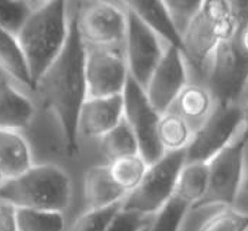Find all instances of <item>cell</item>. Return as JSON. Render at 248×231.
I'll list each match as a JSON object with an SVG mask.
<instances>
[{
  "label": "cell",
  "instance_id": "cell-1",
  "mask_svg": "<svg viewBox=\"0 0 248 231\" xmlns=\"http://www.w3.org/2000/svg\"><path fill=\"white\" fill-rule=\"evenodd\" d=\"M79 4L71 15L68 42L46 73L36 83V92L45 108L58 118L69 155L79 152V116L88 99L86 91V45L78 26Z\"/></svg>",
  "mask_w": 248,
  "mask_h": 231
},
{
  "label": "cell",
  "instance_id": "cell-2",
  "mask_svg": "<svg viewBox=\"0 0 248 231\" xmlns=\"http://www.w3.org/2000/svg\"><path fill=\"white\" fill-rule=\"evenodd\" d=\"M69 28L71 15H68L66 1H42L33 7L32 15L17 34L35 89L40 78L62 53L68 42Z\"/></svg>",
  "mask_w": 248,
  "mask_h": 231
},
{
  "label": "cell",
  "instance_id": "cell-3",
  "mask_svg": "<svg viewBox=\"0 0 248 231\" xmlns=\"http://www.w3.org/2000/svg\"><path fill=\"white\" fill-rule=\"evenodd\" d=\"M72 197L68 172L53 164L33 165L20 177L4 180L0 187V201L16 208H32L63 213Z\"/></svg>",
  "mask_w": 248,
  "mask_h": 231
},
{
  "label": "cell",
  "instance_id": "cell-4",
  "mask_svg": "<svg viewBox=\"0 0 248 231\" xmlns=\"http://www.w3.org/2000/svg\"><path fill=\"white\" fill-rule=\"evenodd\" d=\"M237 28L231 1H202L200 12L182 34L184 58L197 70H208L217 49L235 36Z\"/></svg>",
  "mask_w": 248,
  "mask_h": 231
},
{
  "label": "cell",
  "instance_id": "cell-5",
  "mask_svg": "<svg viewBox=\"0 0 248 231\" xmlns=\"http://www.w3.org/2000/svg\"><path fill=\"white\" fill-rule=\"evenodd\" d=\"M186 163V149L167 152L158 163L149 165L142 182L129 193L122 210L143 215H156L175 196L179 174Z\"/></svg>",
  "mask_w": 248,
  "mask_h": 231
},
{
  "label": "cell",
  "instance_id": "cell-6",
  "mask_svg": "<svg viewBox=\"0 0 248 231\" xmlns=\"http://www.w3.org/2000/svg\"><path fill=\"white\" fill-rule=\"evenodd\" d=\"M248 141L243 132L238 135L214 158L208 161L210 184L205 197L192 210H200L208 205L232 207L244 185L247 168Z\"/></svg>",
  "mask_w": 248,
  "mask_h": 231
},
{
  "label": "cell",
  "instance_id": "cell-7",
  "mask_svg": "<svg viewBox=\"0 0 248 231\" xmlns=\"http://www.w3.org/2000/svg\"><path fill=\"white\" fill-rule=\"evenodd\" d=\"M241 128V103H217L211 115L194 132L186 148V163H208L238 135Z\"/></svg>",
  "mask_w": 248,
  "mask_h": 231
},
{
  "label": "cell",
  "instance_id": "cell-8",
  "mask_svg": "<svg viewBox=\"0 0 248 231\" xmlns=\"http://www.w3.org/2000/svg\"><path fill=\"white\" fill-rule=\"evenodd\" d=\"M124 118L138 141L142 158L149 165L158 163L167 154L158 138L161 114L152 106L145 89L131 75L124 91Z\"/></svg>",
  "mask_w": 248,
  "mask_h": 231
},
{
  "label": "cell",
  "instance_id": "cell-9",
  "mask_svg": "<svg viewBox=\"0 0 248 231\" xmlns=\"http://www.w3.org/2000/svg\"><path fill=\"white\" fill-rule=\"evenodd\" d=\"M78 26L86 46L116 49L126 39V7L108 1L79 3Z\"/></svg>",
  "mask_w": 248,
  "mask_h": 231
},
{
  "label": "cell",
  "instance_id": "cell-10",
  "mask_svg": "<svg viewBox=\"0 0 248 231\" xmlns=\"http://www.w3.org/2000/svg\"><path fill=\"white\" fill-rule=\"evenodd\" d=\"M208 88L217 103L240 102L248 85V59L240 52L234 37L214 53L208 67Z\"/></svg>",
  "mask_w": 248,
  "mask_h": 231
},
{
  "label": "cell",
  "instance_id": "cell-11",
  "mask_svg": "<svg viewBox=\"0 0 248 231\" xmlns=\"http://www.w3.org/2000/svg\"><path fill=\"white\" fill-rule=\"evenodd\" d=\"M126 39H125V59L129 75L145 89L156 66L164 58L165 49L159 37L154 33L141 17L126 4Z\"/></svg>",
  "mask_w": 248,
  "mask_h": 231
},
{
  "label": "cell",
  "instance_id": "cell-12",
  "mask_svg": "<svg viewBox=\"0 0 248 231\" xmlns=\"http://www.w3.org/2000/svg\"><path fill=\"white\" fill-rule=\"evenodd\" d=\"M86 91L88 98L124 95L129 78L125 56L118 49L86 46Z\"/></svg>",
  "mask_w": 248,
  "mask_h": 231
},
{
  "label": "cell",
  "instance_id": "cell-13",
  "mask_svg": "<svg viewBox=\"0 0 248 231\" xmlns=\"http://www.w3.org/2000/svg\"><path fill=\"white\" fill-rule=\"evenodd\" d=\"M186 85L188 72L185 58L178 48L168 46L164 58L152 73L145 92L152 106L162 115L171 111V106L175 105L178 97Z\"/></svg>",
  "mask_w": 248,
  "mask_h": 231
},
{
  "label": "cell",
  "instance_id": "cell-14",
  "mask_svg": "<svg viewBox=\"0 0 248 231\" xmlns=\"http://www.w3.org/2000/svg\"><path fill=\"white\" fill-rule=\"evenodd\" d=\"M124 121V95L88 98L79 116V133L88 138H102Z\"/></svg>",
  "mask_w": 248,
  "mask_h": 231
},
{
  "label": "cell",
  "instance_id": "cell-15",
  "mask_svg": "<svg viewBox=\"0 0 248 231\" xmlns=\"http://www.w3.org/2000/svg\"><path fill=\"white\" fill-rule=\"evenodd\" d=\"M83 194L88 210H99L124 202L126 193L115 182L109 164L93 165L85 171Z\"/></svg>",
  "mask_w": 248,
  "mask_h": 231
},
{
  "label": "cell",
  "instance_id": "cell-16",
  "mask_svg": "<svg viewBox=\"0 0 248 231\" xmlns=\"http://www.w3.org/2000/svg\"><path fill=\"white\" fill-rule=\"evenodd\" d=\"M33 116L32 100L0 76V130L20 131L31 125Z\"/></svg>",
  "mask_w": 248,
  "mask_h": 231
},
{
  "label": "cell",
  "instance_id": "cell-17",
  "mask_svg": "<svg viewBox=\"0 0 248 231\" xmlns=\"http://www.w3.org/2000/svg\"><path fill=\"white\" fill-rule=\"evenodd\" d=\"M125 4L134 10L141 20L152 31L156 33L159 39H164L168 46L178 48L181 52L184 49L182 36L177 29L167 6L164 1L158 0H134L125 1Z\"/></svg>",
  "mask_w": 248,
  "mask_h": 231
},
{
  "label": "cell",
  "instance_id": "cell-18",
  "mask_svg": "<svg viewBox=\"0 0 248 231\" xmlns=\"http://www.w3.org/2000/svg\"><path fill=\"white\" fill-rule=\"evenodd\" d=\"M31 147L19 131L0 130V174L4 180L20 177L33 166Z\"/></svg>",
  "mask_w": 248,
  "mask_h": 231
},
{
  "label": "cell",
  "instance_id": "cell-19",
  "mask_svg": "<svg viewBox=\"0 0 248 231\" xmlns=\"http://www.w3.org/2000/svg\"><path fill=\"white\" fill-rule=\"evenodd\" d=\"M0 67L19 83L35 91V83L17 37L3 28H0Z\"/></svg>",
  "mask_w": 248,
  "mask_h": 231
},
{
  "label": "cell",
  "instance_id": "cell-20",
  "mask_svg": "<svg viewBox=\"0 0 248 231\" xmlns=\"http://www.w3.org/2000/svg\"><path fill=\"white\" fill-rule=\"evenodd\" d=\"M210 184L208 163H185L177 182L175 197L185 201L191 210L205 197Z\"/></svg>",
  "mask_w": 248,
  "mask_h": 231
},
{
  "label": "cell",
  "instance_id": "cell-21",
  "mask_svg": "<svg viewBox=\"0 0 248 231\" xmlns=\"http://www.w3.org/2000/svg\"><path fill=\"white\" fill-rule=\"evenodd\" d=\"M177 112L189 124L191 121H201V124L211 115L215 108V98L208 86L198 83H188L178 97Z\"/></svg>",
  "mask_w": 248,
  "mask_h": 231
},
{
  "label": "cell",
  "instance_id": "cell-22",
  "mask_svg": "<svg viewBox=\"0 0 248 231\" xmlns=\"http://www.w3.org/2000/svg\"><path fill=\"white\" fill-rule=\"evenodd\" d=\"M195 130L177 111H168L161 115L158 124V138L165 152L186 149L192 141Z\"/></svg>",
  "mask_w": 248,
  "mask_h": 231
},
{
  "label": "cell",
  "instance_id": "cell-23",
  "mask_svg": "<svg viewBox=\"0 0 248 231\" xmlns=\"http://www.w3.org/2000/svg\"><path fill=\"white\" fill-rule=\"evenodd\" d=\"M101 151L109 163L140 154L138 141L125 118L116 128L101 138Z\"/></svg>",
  "mask_w": 248,
  "mask_h": 231
},
{
  "label": "cell",
  "instance_id": "cell-24",
  "mask_svg": "<svg viewBox=\"0 0 248 231\" xmlns=\"http://www.w3.org/2000/svg\"><path fill=\"white\" fill-rule=\"evenodd\" d=\"M148 168L149 164L142 158L141 154L109 163V169L115 182L126 193V196L140 187Z\"/></svg>",
  "mask_w": 248,
  "mask_h": 231
},
{
  "label": "cell",
  "instance_id": "cell-25",
  "mask_svg": "<svg viewBox=\"0 0 248 231\" xmlns=\"http://www.w3.org/2000/svg\"><path fill=\"white\" fill-rule=\"evenodd\" d=\"M19 231H63L65 217L61 211L17 208Z\"/></svg>",
  "mask_w": 248,
  "mask_h": 231
},
{
  "label": "cell",
  "instance_id": "cell-26",
  "mask_svg": "<svg viewBox=\"0 0 248 231\" xmlns=\"http://www.w3.org/2000/svg\"><path fill=\"white\" fill-rule=\"evenodd\" d=\"M188 210H191V207L185 201L174 196L172 199L154 217L148 231H179Z\"/></svg>",
  "mask_w": 248,
  "mask_h": 231
},
{
  "label": "cell",
  "instance_id": "cell-27",
  "mask_svg": "<svg viewBox=\"0 0 248 231\" xmlns=\"http://www.w3.org/2000/svg\"><path fill=\"white\" fill-rule=\"evenodd\" d=\"M32 12L33 6L28 1L0 0V28L17 37Z\"/></svg>",
  "mask_w": 248,
  "mask_h": 231
},
{
  "label": "cell",
  "instance_id": "cell-28",
  "mask_svg": "<svg viewBox=\"0 0 248 231\" xmlns=\"http://www.w3.org/2000/svg\"><path fill=\"white\" fill-rule=\"evenodd\" d=\"M122 210V202L99 210L85 211L72 226L71 231H107Z\"/></svg>",
  "mask_w": 248,
  "mask_h": 231
},
{
  "label": "cell",
  "instance_id": "cell-29",
  "mask_svg": "<svg viewBox=\"0 0 248 231\" xmlns=\"http://www.w3.org/2000/svg\"><path fill=\"white\" fill-rule=\"evenodd\" d=\"M198 231H248V214L224 207L210 217Z\"/></svg>",
  "mask_w": 248,
  "mask_h": 231
},
{
  "label": "cell",
  "instance_id": "cell-30",
  "mask_svg": "<svg viewBox=\"0 0 248 231\" xmlns=\"http://www.w3.org/2000/svg\"><path fill=\"white\" fill-rule=\"evenodd\" d=\"M181 36L188 29L192 19L200 12L202 1L198 0H178V1H164Z\"/></svg>",
  "mask_w": 248,
  "mask_h": 231
},
{
  "label": "cell",
  "instance_id": "cell-31",
  "mask_svg": "<svg viewBox=\"0 0 248 231\" xmlns=\"http://www.w3.org/2000/svg\"><path fill=\"white\" fill-rule=\"evenodd\" d=\"M152 220L154 217L149 215L121 210L107 231H142L152 223Z\"/></svg>",
  "mask_w": 248,
  "mask_h": 231
},
{
  "label": "cell",
  "instance_id": "cell-32",
  "mask_svg": "<svg viewBox=\"0 0 248 231\" xmlns=\"http://www.w3.org/2000/svg\"><path fill=\"white\" fill-rule=\"evenodd\" d=\"M238 28L234 36V40L240 52L248 59V1H231Z\"/></svg>",
  "mask_w": 248,
  "mask_h": 231
},
{
  "label": "cell",
  "instance_id": "cell-33",
  "mask_svg": "<svg viewBox=\"0 0 248 231\" xmlns=\"http://www.w3.org/2000/svg\"><path fill=\"white\" fill-rule=\"evenodd\" d=\"M0 231H19L17 208L4 201H0Z\"/></svg>",
  "mask_w": 248,
  "mask_h": 231
},
{
  "label": "cell",
  "instance_id": "cell-34",
  "mask_svg": "<svg viewBox=\"0 0 248 231\" xmlns=\"http://www.w3.org/2000/svg\"><path fill=\"white\" fill-rule=\"evenodd\" d=\"M241 109H243V132L248 141V95H244V98L240 100Z\"/></svg>",
  "mask_w": 248,
  "mask_h": 231
},
{
  "label": "cell",
  "instance_id": "cell-35",
  "mask_svg": "<svg viewBox=\"0 0 248 231\" xmlns=\"http://www.w3.org/2000/svg\"><path fill=\"white\" fill-rule=\"evenodd\" d=\"M244 188H246V191L248 193V171L247 168H246V178H244V185H243Z\"/></svg>",
  "mask_w": 248,
  "mask_h": 231
},
{
  "label": "cell",
  "instance_id": "cell-36",
  "mask_svg": "<svg viewBox=\"0 0 248 231\" xmlns=\"http://www.w3.org/2000/svg\"><path fill=\"white\" fill-rule=\"evenodd\" d=\"M4 182V178H3V175L0 174V187H1V184Z\"/></svg>",
  "mask_w": 248,
  "mask_h": 231
},
{
  "label": "cell",
  "instance_id": "cell-37",
  "mask_svg": "<svg viewBox=\"0 0 248 231\" xmlns=\"http://www.w3.org/2000/svg\"><path fill=\"white\" fill-rule=\"evenodd\" d=\"M149 226H151V224H149ZM149 226H148V227H149ZM148 227H146V229H145V230H142V231H148Z\"/></svg>",
  "mask_w": 248,
  "mask_h": 231
}]
</instances>
